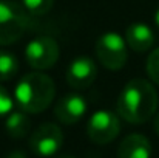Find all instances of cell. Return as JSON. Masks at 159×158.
Returning <instances> with one entry per match:
<instances>
[{
  "instance_id": "1",
  "label": "cell",
  "mask_w": 159,
  "mask_h": 158,
  "mask_svg": "<svg viewBox=\"0 0 159 158\" xmlns=\"http://www.w3.org/2000/svg\"><path fill=\"white\" fill-rule=\"evenodd\" d=\"M158 104V93L152 82L138 78L122 89L117 98V113L130 124H144L156 113Z\"/></svg>"
},
{
  "instance_id": "2",
  "label": "cell",
  "mask_w": 159,
  "mask_h": 158,
  "mask_svg": "<svg viewBox=\"0 0 159 158\" xmlns=\"http://www.w3.org/2000/svg\"><path fill=\"white\" fill-rule=\"evenodd\" d=\"M54 95V81L39 70L25 74L14 89L16 104L26 113H40L47 110L53 103Z\"/></svg>"
},
{
  "instance_id": "3",
  "label": "cell",
  "mask_w": 159,
  "mask_h": 158,
  "mask_svg": "<svg viewBox=\"0 0 159 158\" xmlns=\"http://www.w3.org/2000/svg\"><path fill=\"white\" fill-rule=\"evenodd\" d=\"M30 23L28 11L12 0H0V47L17 42Z\"/></svg>"
},
{
  "instance_id": "4",
  "label": "cell",
  "mask_w": 159,
  "mask_h": 158,
  "mask_svg": "<svg viewBox=\"0 0 159 158\" xmlns=\"http://www.w3.org/2000/svg\"><path fill=\"white\" fill-rule=\"evenodd\" d=\"M96 56L98 60L108 70H120L128 57L127 42L117 33H104L96 41Z\"/></svg>"
},
{
  "instance_id": "5",
  "label": "cell",
  "mask_w": 159,
  "mask_h": 158,
  "mask_svg": "<svg viewBox=\"0 0 159 158\" xmlns=\"http://www.w3.org/2000/svg\"><path fill=\"white\" fill-rule=\"evenodd\" d=\"M59 45L53 37L37 36L31 39L25 48V59L34 70H48L59 59Z\"/></svg>"
},
{
  "instance_id": "6",
  "label": "cell",
  "mask_w": 159,
  "mask_h": 158,
  "mask_svg": "<svg viewBox=\"0 0 159 158\" xmlns=\"http://www.w3.org/2000/svg\"><path fill=\"white\" fill-rule=\"evenodd\" d=\"M120 132V122L117 115L110 110L94 112L87 124V135L96 144H108L117 138Z\"/></svg>"
},
{
  "instance_id": "7",
  "label": "cell",
  "mask_w": 159,
  "mask_h": 158,
  "mask_svg": "<svg viewBox=\"0 0 159 158\" xmlns=\"http://www.w3.org/2000/svg\"><path fill=\"white\" fill-rule=\"evenodd\" d=\"M63 144V132L54 122H43L30 136V149L39 157H54Z\"/></svg>"
},
{
  "instance_id": "8",
  "label": "cell",
  "mask_w": 159,
  "mask_h": 158,
  "mask_svg": "<svg viewBox=\"0 0 159 158\" xmlns=\"http://www.w3.org/2000/svg\"><path fill=\"white\" fill-rule=\"evenodd\" d=\"M96 78H98V67L94 60L87 56L73 59V62L66 68V82L70 87L76 90L88 89Z\"/></svg>"
},
{
  "instance_id": "9",
  "label": "cell",
  "mask_w": 159,
  "mask_h": 158,
  "mask_svg": "<svg viewBox=\"0 0 159 158\" xmlns=\"http://www.w3.org/2000/svg\"><path fill=\"white\" fill-rule=\"evenodd\" d=\"M87 108L88 105L84 96L77 93H70V95L62 96L57 101V104L54 107V115L62 124L71 126V124L79 122L84 118V115L87 113Z\"/></svg>"
},
{
  "instance_id": "10",
  "label": "cell",
  "mask_w": 159,
  "mask_h": 158,
  "mask_svg": "<svg viewBox=\"0 0 159 158\" xmlns=\"http://www.w3.org/2000/svg\"><path fill=\"white\" fill-rule=\"evenodd\" d=\"M125 42L133 51L144 53L153 47L155 36L148 25L142 22H134L125 30Z\"/></svg>"
},
{
  "instance_id": "11",
  "label": "cell",
  "mask_w": 159,
  "mask_h": 158,
  "mask_svg": "<svg viewBox=\"0 0 159 158\" xmlns=\"http://www.w3.org/2000/svg\"><path fill=\"white\" fill-rule=\"evenodd\" d=\"M117 158H152V144L148 138L141 133L125 136L119 144Z\"/></svg>"
},
{
  "instance_id": "12",
  "label": "cell",
  "mask_w": 159,
  "mask_h": 158,
  "mask_svg": "<svg viewBox=\"0 0 159 158\" xmlns=\"http://www.w3.org/2000/svg\"><path fill=\"white\" fill-rule=\"evenodd\" d=\"M5 129H6V133L11 138H16V140L25 138L30 133V129H31V121H30L26 112H23L22 108L14 110V112L11 110L8 113Z\"/></svg>"
},
{
  "instance_id": "13",
  "label": "cell",
  "mask_w": 159,
  "mask_h": 158,
  "mask_svg": "<svg viewBox=\"0 0 159 158\" xmlns=\"http://www.w3.org/2000/svg\"><path fill=\"white\" fill-rule=\"evenodd\" d=\"M19 71V60L16 54L8 50H0V81H11Z\"/></svg>"
},
{
  "instance_id": "14",
  "label": "cell",
  "mask_w": 159,
  "mask_h": 158,
  "mask_svg": "<svg viewBox=\"0 0 159 158\" xmlns=\"http://www.w3.org/2000/svg\"><path fill=\"white\" fill-rule=\"evenodd\" d=\"M22 5L30 14L34 16H43L48 11H51L54 0H22Z\"/></svg>"
},
{
  "instance_id": "15",
  "label": "cell",
  "mask_w": 159,
  "mask_h": 158,
  "mask_svg": "<svg viewBox=\"0 0 159 158\" xmlns=\"http://www.w3.org/2000/svg\"><path fill=\"white\" fill-rule=\"evenodd\" d=\"M145 70H147V74L150 76V79L159 85V48L150 53V56L147 59Z\"/></svg>"
},
{
  "instance_id": "16",
  "label": "cell",
  "mask_w": 159,
  "mask_h": 158,
  "mask_svg": "<svg viewBox=\"0 0 159 158\" xmlns=\"http://www.w3.org/2000/svg\"><path fill=\"white\" fill-rule=\"evenodd\" d=\"M12 105H14V101H12L11 95L6 92L5 87L0 85V116L8 115L12 110Z\"/></svg>"
},
{
  "instance_id": "17",
  "label": "cell",
  "mask_w": 159,
  "mask_h": 158,
  "mask_svg": "<svg viewBox=\"0 0 159 158\" xmlns=\"http://www.w3.org/2000/svg\"><path fill=\"white\" fill-rule=\"evenodd\" d=\"M5 158H28V157H26L25 152H22V151H12V152H9Z\"/></svg>"
},
{
  "instance_id": "18",
  "label": "cell",
  "mask_w": 159,
  "mask_h": 158,
  "mask_svg": "<svg viewBox=\"0 0 159 158\" xmlns=\"http://www.w3.org/2000/svg\"><path fill=\"white\" fill-rule=\"evenodd\" d=\"M155 130H156V133H158V136H159V113L156 115V118H155Z\"/></svg>"
},
{
  "instance_id": "19",
  "label": "cell",
  "mask_w": 159,
  "mask_h": 158,
  "mask_svg": "<svg viewBox=\"0 0 159 158\" xmlns=\"http://www.w3.org/2000/svg\"><path fill=\"white\" fill-rule=\"evenodd\" d=\"M155 23H156V26L159 28V8L156 9V12H155Z\"/></svg>"
},
{
  "instance_id": "20",
  "label": "cell",
  "mask_w": 159,
  "mask_h": 158,
  "mask_svg": "<svg viewBox=\"0 0 159 158\" xmlns=\"http://www.w3.org/2000/svg\"><path fill=\"white\" fill-rule=\"evenodd\" d=\"M54 158H76V157H71V155H59V157H54Z\"/></svg>"
}]
</instances>
